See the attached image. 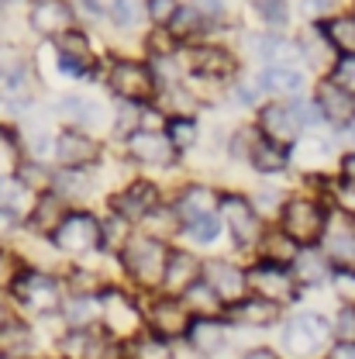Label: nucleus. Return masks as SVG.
I'll return each instance as SVG.
<instances>
[{
	"instance_id": "1",
	"label": "nucleus",
	"mask_w": 355,
	"mask_h": 359,
	"mask_svg": "<svg viewBox=\"0 0 355 359\" xmlns=\"http://www.w3.org/2000/svg\"><path fill=\"white\" fill-rule=\"evenodd\" d=\"M104 87L121 104L145 107V104H155L159 97V83H155L148 59H134V55H114L104 62Z\"/></svg>"
},
{
	"instance_id": "11",
	"label": "nucleus",
	"mask_w": 355,
	"mask_h": 359,
	"mask_svg": "<svg viewBox=\"0 0 355 359\" xmlns=\"http://www.w3.org/2000/svg\"><path fill=\"white\" fill-rule=\"evenodd\" d=\"M52 163L55 170H93L104 163V142L80 128H59Z\"/></svg>"
},
{
	"instance_id": "26",
	"label": "nucleus",
	"mask_w": 355,
	"mask_h": 359,
	"mask_svg": "<svg viewBox=\"0 0 355 359\" xmlns=\"http://www.w3.org/2000/svg\"><path fill=\"white\" fill-rule=\"evenodd\" d=\"M69 211H73V208H69L59 194L45 190V194H39V197H32V211L25 215V228H28V231H35L39 238H48Z\"/></svg>"
},
{
	"instance_id": "25",
	"label": "nucleus",
	"mask_w": 355,
	"mask_h": 359,
	"mask_svg": "<svg viewBox=\"0 0 355 359\" xmlns=\"http://www.w3.org/2000/svg\"><path fill=\"white\" fill-rule=\"evenodd\" d=\"M297 52H300V62L314 69V73H321V80L335 69V62H338V52H335V45L328 42V35L321 32V25H307L304 28V35L297 39Z\"/></svg>"
},
{
	"instance_id": "44",
	"label": "nucleus",
	"mask_w": 355,
	"mask_h": 359,
	"mask_svg": "<svg viewBox=\"0 0 355 359\" xmlns=\"http://www.w3.org/2000/svg\"><path fill=\"white\" fill-rule=\"evenodd\" d=\"M290 104H293V114H297V121L304 125V132L307 135H311L314 128H321V125H324V114H321V107H317V100H314V97H293Z\"/></svg>"
},
{
	"instance_id": "13",
	"label": "nucleus",
	"mask_w": 355,
	"mask_h": 359,
	"mask_svg": "<svg viewBox=\"0 0 355 359\" xmlns=\"http://www.w3.org/2000/svg\"><path fill=\"white\" fill-rule=\"evenodd\" d=\"M245 273H249V294H256V297H266V301L279 304V308L300 297V283L293 280L290 266L256 259V263L245 269Z\"/></svg>"
},
{
	"instance_id": "15",
	"label": "nucleus",
	"mask_w": 355,
	"mask_h": 359,
	"mask_svg": "<svg viewBox=\"0 0 355 359\" xmlns=\"http://www.w3.org/2000/svg\"><path fill=\"white\" fill-rule=\"evenodd\" d=\"M76 21L80 14L73 0H32L28 4V28L45 42H55L59 35L80 28Z\"/></svg>"
},
{
	"instance_id": "12",
	"label": "nucleus",
	"mask_w": 355,
	"mask_h": 359,
	"mask_svg": "<svg viewBox=\"0 0 355 359\" xmlns=\"http://www.w3.org/2000/svg\"><path fill=\"white\" fill-rule=\"evenodd\" d=\"M111 211L114 215H121L125 222H132L134 228L145 222L155 208H162L166 204V197H162V187L155 183V180H145V177H134L128 180L118 194H111Z\"/></svg>"
},
{
	"instance_id": "23",
	"label": "nucleus",
	"mask_w": 355,
	"mask_h": 359,
	"mask_svg": "<svg viewBox=\"0 0 355 359\" xmlns=\"http://www.w3.org/2000/svg\"><path fill=\"white\" fill-rule=\"evenodd\" d=\"M314 100H317V107L324 114V125H331L338 132H345L349 125H355V97L349 90L335 87L331 80H321L317 90H314Z\"/></svg>"
},
{
	"instance_id": "8",
	"label": "nucleus",
	"mask_w": 355,
	"mask_h": 359,
	"mask_svg": "<svg viewBox=\"0 0 355 359\" xmlns=\"http://www.w3.org/2000/svg\"><path fill=\"white\" fill-rule=\"evenodd\" d=\"M328 215H331V211H328L317 197L293 194V197H286L276 228H283L300 249H304V245H321L324 228H328Z\"/></svg>"
},
{
	"instance_id": "56",
	"label": "nucleus",
	"mask_w": 355,
	"mask_h": 359,
	"mask_svg": "<svg viewBox=\"0 0 355 359\" xmlns=\"http://www.w3.org/2000/svg\"><path fill=\"white\" fill-rule=\"evenodd\" d=\"M4 7H7V0H0V11H4Z\"/></svg>"
},
{
	"instance_id": "30",
	"label": "nucleus",
	"mask_w": 355,
	"mask_h": 359,
	"mask_svg": "<svg viewBox=\"0 0 355 359\" xmlns=\"http://www.w3.org/2000/svg\"><path fill=\"white\" fill-rule=\"evenodd\" d=\"M249 166L259 173V177H276V173H286L293 166V152L279 142H269V138H256L252 152H249Z\"/></svg>"
},
{
	"instance_id": "14",
	"label": "nucleus",
	"mask_w": 355,
	"mask_h": 359,
	"mask_svg": "<svg viewBox=\"0 0 355 359\" xmlns=\"http://www.w3.org/2000/svg\"><path fill=\"white\" fill-rule=\"evenodd\" d=\"M121 145H125V156H128V163L141 166V170H169V166H176V163H179L176 149L169 145L166 132L138 128V132L128 135Z\"/></svg>"
},
{
	"instance_id": "18",
	"label": "nucleus",
	"mask_w": 355,
	"mask_h": 359,
	"mask_svg": "<svg viewBox=\"0 0 355 359\" xmlns=\"http://www.w3.org/2000/svg\"><path fill=\"white\" fill-rule=\"evenodd\" d=\"M200 276L214 287V294L224 301V311L231 304H238L242 297H249V273L238 263H231V259H204V273Z\"/></svg>"
},
{
	"instance_id": "21",
	"label": "nucleus",
	"mask_w": 355,
	"mask_h": 359,
	"mask_svg": "<svg viewBox=\"0 0 355 359\" xmlns=\"http://www.w3.org/2000/svg\"><path fill=\"white\" fill-rule=\"evenodd\" d=\"M186 346L204 359L218 356L231 346V325L224 318H193L186 332Z\"/></svg>"
},
{
	"instance_id": "10",
	"label": "nucleus",
	"mask_w": 355,
	"mask_h": 359,
	"mask_svg": "<svg viewBox=\"0 0 355 359\" xmlns=\"http://www.w3.org/2000/svg\"><path fill=\"white\" fill-rule=\"evenodd\" d=\"M52 114L62 121V128H80L100 138V132H111L114 128V107L87 97V93H62L55 104H52Z\"/></svg>"
},
{
	"instance_id": "16",
	"label": "nucleus",
	"mask_w": 355,
	"mask_h": 359,
	"mask_svg": "<svg viewBox=\"0 0 355 359\" xmlns=\"http://www.w3.org/2000/svg\"><path fill=\"white\" fill-rule=\"evenodd\" d=\"M256 128H259L263 138L279 142V145H286V149H293V145L304 138V125L297 121L290 100H266V104L256 111Z\"/></svg>"
},
{
	"instance_id": "50",
	"label": "nucleus",
	"mask_w": 355,
	"mask_h": 359,
	"mask_svg": "<svg viewBox=\"0 0 355 359\" xmlns=\"http://www.w3.org/2000/svg\"><path fill=\"white\" fill-rule=\"evenodd\" d=\"M111 7H114V0H76V14H83V18L90 14V21H107Z\"/></svg>"
},
{
	"instance_id": "45",
	"label": "nucleus",
	"mask_w": 355,
	"mask_h": 359,
	"mask_svg": "<svg viewBox=\"0 0 355 359\" xmlns=\"http://www.w3.org/2000/svg\"><path fill=\"white\" fill-rule=\"evenodd\" d=\"M324 80H331L335 87L349 90L355 97V55H338V62H335V69L324 76Z\"/></svg>"
},
{
	"instance_id": "57",
	"label": "nucleus",
	"mask_w": 355,
	"mask_h": 359,
	"mask_svg": "<svg viewBox=\"0 0 355 359\" xmlns=\"http://www.w3.org/2000/svg\"><path fill=\"white\" fill-rule=\"evenodd\" d=\"M7 4H11V0H7Z\"/></svg>"
},
{
	"instance_id": "20",
	"label": "nucleus",
	"mask_w": 355,
	"mask_h": 359,
	"mask_svg": "<svg viewBox=\"0 0 355 359\" xmlns=\"http://www.w3.org/2000/svg\"><path fill=\"white\" fill-rule=\"evenodd\" d=\"M218 201H221V190L218 187L200 183V180H190V183H183V190L169 204H173L179 222L186 224V222H193V218H204V215H218Z\"/></svg>"
},
{
	"instance_id": "28",
	"label": "nucleus",
	"mask_w": 355,
	"mask_h": 359,
	"mask_svg": "<svg viewBox=\"0 0 355 359\" xmlns=\"http://www.w3.org/2000/svg\"><path fill=\"white\" fill-rule=\"evenodd\" d=\"M290 273H293V280L300 283V287H321V283H331V276H335V263L324 256V249L321 245H304L300 252H297V259L290 263Z\"/></svg>"
},
{
	"instance_id": "22",
	"label": "nucleus",
	"mask_w": 355,
	"mask_h": 359,
	"mask_svg": "<svg viewBox=\"0 0 355 359\" xmlns=\"http://www.w3.org/2000/svg\"><path fill=\"white\" fill-rule=\"evenodd\" d=\"M245 42L259 66H300L297 42H290L279 32H256V35H245Z\"/></svg>"
},
{
	"instance_id": "24",
	"label": "nucleus",
	"mask_w": 355,
	"mask_h": 359,
	"mask_svg": "<svg viewBox=\"0 0 355 359\" xmlns=\"http://www.w3.org/2000/svg\"><path fill=\"white\" fill-rule=\"evenodd\" d=\"M256 83L263 87V93H269L272 100H293V97H304L307 90V73L300 66H263Z\"/></svg>"
},
{
	"instance_id": "41",
	"label": "nucleus",
	"mask_w": 355,
	"mask_h": 359,
	"mask_svg": "<svg viewBox=\"0 0 355 359\" xmlns=\"http://www.w3.org/2000/svg\"><path fill=\"white\" fill-rule=\"evenodd\" d=\"M249 197H252V208L259 211V218H263V222H279V211H283L286 197H283L276 187H266V190H252Z\"/></svg>"
},
{
	"instance_id": "29",
	"label": "nucleus",
	"mask_w": 355,
	"mask_h": 359,
	"mask_svg": "<svg viewBox=\"0 0 355 359\" xmlns=\"http://www.w3.org/2000/svg\"><path fill=\"white\" fill-rule=\"evenodd\" d=\"M100 166L93 170H55L52 177V194H59L66 204H83L87 197L97 194V183H100Z\"/></svg>"
},
{
	"instance_id": "5",
	"label": "nucleus",
	"mask_w": 355,
	"mask_h": 359,
	"mask_svg": "<svg viewBox=\"0 0 355 359\" xmlns=\"http://www.w3.org/2000/svg\"><path fill=\"white\" fill-rule=\"evenodd\" d=\"M48 245L59 252V256H69V259H87L93 252H104V231H100V218L87 211V208H73L59 228L48 235Z\"/></svg>"
},
{
	"instance_id": "39",
	"label": "nucleus",
	"mask_w": 355,
	"mask_h": 359,
	"mask_svg": "<svg viewBox=\"0 0 355 359\" xmlns=\"http://www.w3.org/2000/svg\"><path fill=\"white\" fill-rule=\"evenodd\" d=\"M224 224L218 215H204V218H193V222H186L179 228V238H186L190 245H200V249H207V245H214L218 238H221Z\"/></svg>"
},
{
	"instance_id": "17",
	"label": "nucleus",
	"mask_w": 355,
	"mask_h": 359,
	"mask_svg": "<svg viewBox=\"0 0 355 359\" xmlns=\"http://www.w3.org/2000/svg\"><path fill=\"white\" fill-rule=\"evenodd\" d=\"M190 321H193V314L183 308L179 297H166V294H162V297H155V301L145 308V332H148V335H159V339H166V342L186 339Z\"/></svg>"
},
{
	"instance_id": "27",
	"label": "nucleus",
	"mask_w": 355,
	"mask_h": 359,
	"mask_svg": "<svg viewBox=\"0 0 355 359\" xmlns=\"http://www.w3.org/2000/svg\"><path fill=\"white\" fill-rule=\"evenodd\" d=\"M228 325H238V328H269V325H276L279 318H283V308L279 304H272L266 297H256V294H249V297H242L238 304H231L228 308Z\"/></svg>"
},
{
	"instance_id": "33",
	"label": "nucleus",
	"mask_w": 355,
	"mask_h": 359,
	"mask_svg": "<svg viewBox=\"0 0 355 359\" xmlns=\"http://www.w3.org/2000/svg\"><path fill=\"white\" fill-rule=\"evenodd\" d=\"M290 152H293V163H297L307 177H317V170L328 166V159H331V142L321 138V135H307V138H300Z\"/></svg>"
},
{
	"instance_id": "47",
	"label": "nucleus",
	"mask_w": 355,
	"mask_h": 359,
	"mask_svg": "<svg viewBox=\"0 0 355 359\" xmlns=\"http://www.w3.org/2000/svg\"><path fill=\"white\" fill-rule=\"evenodd\" d=\"M145 4H148V25L152 28H166L183 7V0H145Z\"/></svg>"
},
{
	"instance_id": "32",
	"label": "nucleus",
	"mask_w": 355,
	"mask_h": 359,
	"mask_svg": "<svg viewBox=\"0 0 355 359\" xmlns=\"http://www.w3.org/2000/svg\"><path fill=\"white\" fill-rule=\"evenodd\" d=\"M256 252H259V259H263V263H279V266H290V263L297 259L300 245H297V242H293L283 228H266V235L259 238Z\"/></svg>"
},
{
	"instance_id": "51",
	"label": "nucleus",
	"mask_w": 355,
	"mask_h": 359,
	"mask_svg": "<svg viewBox=\"0 0 355 359\" xmlns=\"http://www.w3.org/2000/svg\"><path fill=\"white\" fill-rule=\"evenodd\" d=\"M18 194H25L21 187H18V180L14 177H4L0 173V204H11V208H18ZM21 211V208H18Z\"/></svg>"
},
{
	"instance_id": "3",
	"label": "nucleus",
	"mask_w": 355,
	"mask_h": 359,
	"mask_svg": "<svg viewBox=\"0 0 355 359\" xmlns=\"http://www.w3.org/2000/svg\"><path fill=\"white\" fill-rule=\"evenodd\" d=\"M7 294L32 314V318H39V321H45V318H59L66 297H69V294H66V283H62L59 276H52V273L35 269V266L21 269Z\"/></svg>"
},
{
	"instance_id": "49",
	"label": "nucleus",
	"mask_w": 355,
	"mask_h": 359,
	"mask_svg": "<svg viewBox=\"0 0 355 359\" xmlns=\"http://www.w3.org/2000/svg\"><path fill=\"white\" fill-rule=\"evenodd\" d=\"M21 224H25V215H21L18 208L0 204V242H4V238H11V235H14Z\"/></svg>"
},
{
	"instance_id": "2",
	"label": "nucleus",
	"mask_w": 355,
	"mask_h": 359,
	"mask_svg": "<svg viewBox=\"0 0 355 359\" xmlns=\"http://www.w3.org/2000/svg\"><path fill=\"white\" fill-rule=\"evenodd\" d=\"M45 90L35 55H18L11 62H0V107L14 118H25L39 107V93Z\"/></svg>"
},
{
	"instance_id": "42",
	"label": "nucleus",
	"mask_w": 355,
	"mask_h": 359,
	"mask_svg": "<svg viewBox=\"0 0 355 359\" xmlns=\"http://www.w3.org/2000/svg\"><path fill=\"white\" fill-rule=\"evenodd\" d=\"M228 97H235V104L238 107H263V87L256 83V80H249V76H238L231 87H228Z\"/></svg>"
},
{
	"instance_id": "7",
	"label": "nucleus",
	"mask_w": 355,
	"mask_h": 359,
	"mask_svg": "<svg viewBox=\"0 0 355 359\" xmlns=\"http://www.w3.org/2000/svg\"><path fill=\"white\" fill-rule=\"evenodd\" d=\"M48 52H52L55 73L66 80H93L97 69H104L87 28H73V32L59 35L55 42H48Z\"/></svg>"
},
{
	"instance_id": "54",
	"label": "nucleus",
	"mask_w": 355,
	"mask_h": 359,
	"mask_svg": "<svg viewBox=\"0 0 355 359\" xmlns=\"http://www.w3.org/2000/svg\"><path fill=\"white\" fill-rule=\"evenodd\" d=\"M324 359H355V342L352 346H345V342H335L331 349H328V356Z\"/></svg>"
},
{
	"instance_id": "9",
	"label": "nucleus",
	"mask_w": 355,
	"mask_h": 359,
	"mask_svg": "<svg viewBox=\"0 0 355 359\" xmlns=\"http://www.w3.org/2000/svg\"><path fill=\"white\" fill-rule=\"evenodd\" d=\"M218 218H221L224 231L231 235V242H235L238 249H256V245H259V238L266 235V222H263V218H259V211L252 208V197H249V194L221 190Z\"/></svg>"
},
{
	"instance_id": "35",
	"label": "nucleus",
	"mask_w": 355,
	"mask_h": 359,
	"mask_svg": "<svg viewBox=\"0 0 355 359\" xmlns=\"http://www.w3.org/2000/svg\"><path fill=\"white\" fill-rule=\"evenodd\" d=\"M107 25L121 35H134L138 28L148 25V4L145 0H114L111 14H107Z\"/></svg>"
},
{
	"instance_id": "38",
	"label": "nucleus",
	"mask_w": 355,
	"mask_h": 359,
	"mask_svg": "<svg viewBox=\"0 0 355 359\" xmlns=\"http://www.w3.org/2000/svg\"><path fill=\"white\" fill-rule=\"evenodd\" d=\"M249 7L256 11V18L263 21L266 32H279L283 35L290 28V18H293L290 0H249Z\"/></svg>"
},
{
	"instance_id": "48",
	"label": "nucleus",
	"mask_w": 355,
	"mask_h": 359,
	"mask_svg": "<svg viewBox=\"0 0 355 359\" xmlns=\"http://www.w3.org/2000/svg\"><path fill=\"white\" fill-rule=\"evenodd\" d=\"M331 287L342 294V301H345V304H355V266H335Z\"/></svg>"
},
{
	"instance_id": "46",
	"label": "nucleus",
	"mask_w": 355,
	"mask_h": 359,
	"mask_svg": "<svg viewBox=\"0 0 355 359\" xmlns=\"http://www.w3.org/2000/svg\"><path fill=\"white\" fill-rule=\"evenodd\" d=\"M211 28H221L224 21H228V4L224 0H186Z\"/></svg>"
},
{
	"instance_id": "43",
	"label": "nucleus",
	"mask_w": 355,
	"mask_h": 359,
	"mask_svg": "<svg viewBox=\"0 0 355 359\" xmlns=\"http://www.w3.org/2000/svg\"><path fill=\"white\" fill-rule=\"evenodd\" d=\"M331 339L345 342V346L355 342V304H342L335 311V318H331Z\"/></svg>"
},
{
	"instance_id": "6",
	"label": "nucleus",
	"mask_w": 355,
	"mask_h": 359,
	"mask_svg": "<svg viewBox=\"0 0 355 359\" xmlns=\"http://www.w3.org/2000/svg\"><path fill=\"white\" fill-rule=\"evenodd\" d=\"M328 342H331V321L317 311H297L290 318H283L279 328V346L283 353L293 359H314L328 356Z\"/></svg>"
},
{
	"instance_id": "31",
	"label": "nucleus",
	"mask_w": 355,
	"mask_h": 359,
	"mask_svg": "<svg viewBox=\"0 0 355 359\" xmlns=\"http://www.w3.org/2000/svg\"><path fill=\"white\" fill-rule=\"evenodd\" d=\"M59 318L69 325V328H80V332H90L104 321V304H100V294H69Z\"/></svg>"
},
{
	"instance_id": "37",
	"label": "nucleus",
	"mask_w": 355,
	"mask_h": 359,
	"mask_svg": "<svg viewBox=\"0 0 355 359\" xmlns=\"http://www.w3.org/2000/svg\"><path fill=\"white\" fill-rule=\"evenodd\" d=\"M321 32L338 55H355V14H331L328 21H321Z\"/></svg>"
},
{
	"instance_id": "40",
	"label": "nucleus",
	"mask_w": 355,
	"mask_h": 359,
	"mask_svg": "<svg viewBox=\"0 0 355 359\" xmlns=\"http://www.w3.org/2000/svg\"><path fill=\"white\" fill-rule=\"evenodd\" d=\"M128 359H176V346L159 335L141 332L134 342H128Z\"/></svg>"
},
{
	"instance_id": "52",
	"label": "nucleus",
	"mask_w": 355,
	"mask_h": 359,
	"mask_svg": "<svg viewBox=\"0 0 355 359\" xmlns=\"http://www.w3.org/2000/svg\"><path fill=\"white\" fill-rule=\"evenodd\" d=\"M338 173H342V183L355 190V149L342 156V163H338Z\"/></svg>"
},
{
	"instance_id": "19",
	"label": "nucleus",
	"mask_w": 355,
	"mask_h": 359,
	"mask_svg": "<svg viewBox=\"0 0 355 359\" xmlns=\"http://www.w3.org/2000/svg\"><path fill=\"white\" fill-rule=\"evenodd\" d=\"M204 273V259H197V252L169 245V259H166V276H162V294L166 297H183Z\"/></svg>"
},
{
	"instance_id": "55",
	"label": "nucleus",
	"mask_w": 355,
	"mask_h": 359,
	"mask_svg": "<svg viewBox=\"0 0 355 359\" xmlns=\"http://www.w3.org/2000/svg\"><path fill=\"white\" fill-rule=\"evenodd\" d=\"M11 321V314H7V304H4V294H0V328Z\"/></svg>"
},
{
	"instance_id": "53",
	"label": "nucleus",
	"mask_w": 355,
	"mask_h": 359,
	"mask_svg": "<svg viewBox=\"0 0 355 359\" xmlns=\"http://www.w3.org/2000/svg\"><path fill=\"white\" fill-rule=\"evenodd\" d=\"M238 359H283L276 349H269V346H252V349H245Z\"/></svg>"
},
{
	"instance_id": "36",
	"label": "nucleus",
	"mask_w": 355,
	"mask_h": 359,
	"mask_svg": "<svg viewBox=\"0 0 355 359\" xmlns=\"http://www.w3.org/2000/svg\"><path fill=\"white\" fill-rule=\"evenodd\" d=\"M166 138L176 149L179 159H186L200 145V118H166Z\"/></svg>"
},
{
	"instance_id": "34",
	"label": "nucleus",
	"mask_w": 355,
	"mask_h": 359,
	"mask_svg": "<svg viewBox=\"0 0 355 359\" xmlns=\"http://www.w3.org/2000/svg\"><path fill=\"white\" fill-rule=\"evenodd\" d=\"M179 301H183V308L193 314V318H221L224 314V301L214 294V287H211L204 276H200Z\"/></svg>"
},
{
	"instance_id": "4",
	"label": "nucleus",
	"mask_w": 355,
	"mask_h": 359,
	"mask_svg": "<svg viewBox=\"0 0 355 359\" xmlns=\"http://www.w3.org/2000/svg\"><path fill=\"white\" fill-rule=\"evenodd\" d=\"M121 269L128 273L141 290H162V276H166V259H169V242H159L145 231H134L128 245L118 252Z\"/></svg>"
}]
</instances>
